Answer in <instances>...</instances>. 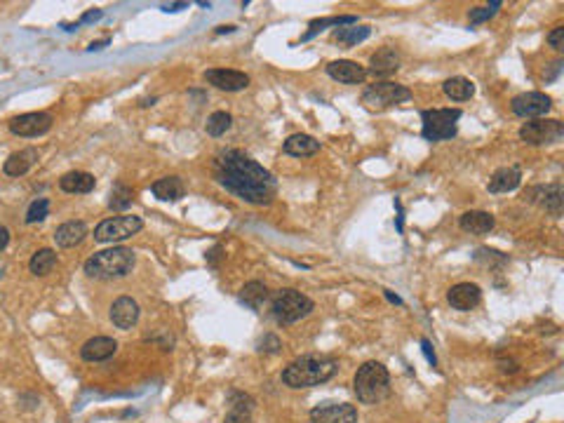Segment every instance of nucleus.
Masks as SVG:
<instances>
[{
  "mask_svg": "<svg viewBox=\"0 0 564 423\" xmlns=\"http://www.w3.org/2000/svg\"><path fill=\"white\" fill-rule=\"evenodd\" d=\"M212 172L219 186L250 205H270L277 193L275 176L238 149L216 153Z\"/></svg>",
  "mask_w": 564,
  "mask_h": 423,
  "instance_id": "1",
  "label": "nucleus"
},
{
  "mask_svg": "<svg viewBox=\"0 0 564 423\" xmlns=\"http://www.w3.org/2000/svg\"><path fill=\"white\" fill-rule=\"evenodd\" d=\"M336 372H339V365L334 358L304 355L282 369V383L294 390L313 388V386H320V383H327Z\"/></svg>",
  "mask_w": 564,
  "mask_h": 423,
  "instance_id": "2",
  "label": "nucleus"
},
{
  "mask_svg": "<svg viewBox=\"0 0 564 423\" xmlns=\"http://www.w3.org/2000/svg\"><path fill=\"white\" fill-rule=\"evenodd\" d=\"M137 264V254L129 247H111L104 252H97L85 261V275L95 280H115L125 278L127 273H132Z\"/></svg>",
  "mask_w": 564,
  "mask_h": 423,
  "instance_id": "3",
  "label": "nucleus"
},
{
  "mask_svg": "<svg viewBox=\"0 0 564 423\" xmlns=\"http://www.w3.org/2000/svg\"><path fill=\"white\" fill-rule=\"evenodd\" d=\"M353 390L358 402L362 405H378L383 402L390 393V374L381 363L376 360H369V363L362 365L358 372H355L353 379Z\"/></svg>",
  "mask_w": 564,
  "mask_h": 423,
  "instance_id": "4",
  "label": "nucleus"
},
{
  "mask_svg": "<svg viewBox=\"0 0 564 423\" xmlns=\"http://www.w3.org/2000/svg\"><path fill=\"white\" fill-rule=\"evenodd\" d=\"M313 309L315 304L299 289H280L270 299V313L277 325H294V322L308 318Z\"/></svg>",
  "mask_w": 564,
  "mask_h": 423,
  "instance_id": "5",
  "label": "nucleus"
},
{
  "mask_svg": "<svg viewBox=\"0 0 564 423\" xmlns=\"http://www.w3.org/2000/svg\"><path fill=\"white\" fill-rule=\"evenodd\" d=\"M463 111L461 109H426L421 111V136L426 141H447L457 136Z\"/></svg>",
  "mask_w": 564,
  "mask_h": 423,
  "instance_id": "6",
  "label": "nucleus"
},
{
  "mask_svg": "<svg viewBox=\"0 0 564 423\" xmlns=\"http://www.w3.org/2000/svg\"><path fill=\"white\" fill-rule=\"evenodd\" d=\"M409 99H412V90H409L407 85L390 82V80L374 82L362 92V104H365L369 111L390 109V106L405 104V102H409Z\"/></svg>",
  "mask_w": 564,
  "mask_h": 423,
  "instance_id": "7",
  "label": "nucleus"
},
{
  "mask_svg": "<svg viewBox=\"0 0 564 423\" xmlns=\"http://www.w3.org/2000/svg\"><path fill=\"white\" fill-rule=\"evenodd\" d=\"M144 228L142 217H134V214H122V217H111L104 219L102 224L95 228V240L97 242H122L127 237L137 235L139 230Z\"/></svg>",
  "mask_w": 564,
  "mask_h": 423,
  "instance_id": "8",
  "label": "nucleus"
},
{
  "mask_svg": "<svg viewBox=\"0 0 564 423\" xmlns=\"http://www.w3.org/2000/svg\"><path fill=\"white\" fill-rule=\"evenodd\" d=\"M564 136V122L558 118H536L520 127V139L529 146L555 144Z\"/></svg>",
  "mask_w": 564,
  "mask_h": 423,
  "instance_id": "9",
  "label": "nucleus"
},
{
  "mask_svg": "<svg viewBox=\"0 0 564 423\" xmlns=\"http://www.w3.org/2000/svg\"><path fill=\"white\" fill-rule=\"evenodd\" d=\"M10 132L14 136H26V139H33V136H43L50 132L52 127V115L45 111H33V113H21L17 118H12L7 122Z\"/></svg>",
  "mask_w": 564,
  "mask_h": 423,
  "instance_id": "10",
  "label": "nucleus"
},
{
  "mask_svg": "<svg viewBox=\"0 0 564 423\" xmlns=\"http://www.w3.org/2000/svg\"><path fill=\"white\" fill-rule=\"evenodd\" d=\"M511 109L515 115H520V118L536 120L553 109V99L543 95V92H522V95L513 97Z\"/></svg>",
  "mask_w": 564,
  "mask_h": 423,
  "instance_id": "11",
  "label": "nucleus"
},
{
  "mask_svg": "<svg viewBox=\"0 0 564 423\" xmlns=\"http://www.w3.org/2000/svg\"><path fill=\"white\" fill-rule=\"evenodd\" d=\"M358 409L348 402H327L311 412V423H358Z\"/></svg>",
  "mask_w": 564,
  "mask_h": 423,
  "instance_id": "12",
  "label": "nucleus"
},
{
  "mask_svg": "<svg viewBox=\"0 0 564 423\" xmlns=\"http://www.w3.org/2000/svg\"><path fill=\"white\" fill-rule=\"evenodd\" d=\"M205 80L216 90L240 92L250 85V75L243 71H233V68H210V71H205Z\"/></svg>",
  "mask_w": 564,
  "mask_h": 423,
  "instance_id": "13",
  "label": "nucleus"
},
{
  "mask_svg": "<svg viewBox=\"0 0 564 423\" xmlns=\"http://www.w3.org/2000/svg\"><path fill=\"white\" fill-rule=\"evenodd\" d=\"M327 75L331 80L344 85H360L367 78V68L351 59H336L327 64Z\"/></svg>",
  "mask_w": 564,
  "mask_h": 423,
  "instance_id": "14",
  "label": "nucleus"
},
{
  "mask_svg": "<svg viewBox=\"0 0 564 423\" xmlns=\"http://www.w3.org/2000/svg\"><path fill=\"white\" fill-rule=\"evenodd\" d=\"M447 301L457 311H473L477 304L482 301V289L473 282H459L447 291Z\"/></svg>",
  "mask_w": 564,
  "mask_h": 423,
  "instance_id": "15",
  "label": "nucleus"
},
{
  "mask_svg": "<svg viewBox=\"0 0 564 423\" xmlns=\"http://www.w3.org/2000/svg\"><path fill=\"white\" fill-rule=\"evenodd\" d=\"M400 64H403V57H400V52L395 48H381L374 52L372 59H369L367 73L376 75V78H388V75L398 71Z\"/></svg>",
  "mask_w": 564,
  "mask_h": 423,
  "instance_id": "16",
  "label": "nucleus"
},
{
  "mask_svg": "<svg viewBox=\"0 0 564 423\" xmlns=\"http://www.w3.org/2000/svg\"><path fill=\"white\" fill-rule=\"evenodd\" d=\"M115 350H118V341L111 336H95L90 341L83 343L80 348V358L85 363H104V360L113 358Z\"/></svg>",
  "mask_w": 564,
  "mask_h": 423,
  "instance_id": "17",
  "label": "nucleus"
},
{
  "mask_svg": "<svg viewBox=\"0 0 564 423\" xmlns=\"http://www.w3.org/2000/svg\"><path fill=\"white\" fill-rule=\"evenodd\" d=\"M139 304L132 296H118L111 306V322L118 329H132L139 322Z\"/></svg>",
  "mask_w": 564,
  "mask_h": 423,
  "instance_id": "18",
  "label": "nucleus"
},
{
  "mask_svg": "<svg viewBox=\"0 0 564 423\" xmlns=\"http://www.w3.org/2000/svg\"><path fill=\"white\" fill-rule=\"evenodd\" d=\"M522 183V172L517 165H508V167H501L496 169L491 176H489V183H486V188H489V193H511L517 186Z\"/></svg>",
  "mask_w": 564,
  "mask_h": 423,
  "instance_id": "19",
  "label": "nucleus"
},
{
  "mask_svg": "<svg viewBox=\"0 0 564 423\" xmlns=\"http://www.w3.org/2000/svg\"><path fill=\"white\" fill-rule=\"evenodd\" d=\"M531 196H536L534 203L538 207H543L548 214H553V217H560V214H562V205H564L562 183H550V186L534 188V191H531Z\"/></svg>",
  "mask_w": 564,
  "mask_h": 423,
  "instance_id": "20",
  "label": "nucleus"
},
{
  "mask_svg": "<svg viewBox=\"0 0 564 423\" xmlns=\"http://www.w3.org/2000/svg\"><path fill=\"white\" fill-rule=\"evenodd\" d=\"M38 158H41V153H38V149H33V146H28V149H21L17 153H12V156L5 160L3 172L7 176H24L28 169L38 163Z\"/></svg>",
  "mask_w": 564,
  "mask_h": 423,
  "instance_id": "21",
  "label": "nucleus"
},
{
  "mask_svg": "<svg viewBox=\"0 0 564 423\" xmlns=\"http://www.w3.org/2000/svg\"><path fill=\"white\" fill-rule=\"evenodd\" d=\"M87 224L85 221H66V224H61L57 230H54V242H57V247H75V245H80L85 237H87Z\"/></svg>",
  "mask_w": 564,
  "mask_h": 423,
  "instance_id": "22",
  "label": "nucleus"
},
{
  "mask_svg": "<svg viewBox=\"0 0 564 423\" xmlns=\"http://www.w3.org/2000/svg\"><path fill=\"white\" fill-rule=\"evenodd\" d=\"M459 226H461V230H466V233H470V235H486L494 226H496V219H494V214H489V212L473 210V212L461 214Z\"/></svg>",
  "mask_w": 564,
  "mask_h": 423,
  "instance_id": "23",
  "label": "nucleus"
},
{
  "mask_svg": "<svg viewBox=\"0 0 564 423\" xmlns=\"http://www.w3.org/2000/svg\"><path fill=\"white\" fill-rule=\"evenodd\" d=\"M151 191L158 200H162V203H176V200H181L186 196V183H183L179 176L172 174V176H162V179H158L151 186Z\"/></svg>",
  "mask_w": 564,
  "mask_h": 423,
  "instance_id": "24",
  "label": "nucleus"
},
{
  "mask_svg": "<svg viewBox=\"0 0 564 423\" xmlns=\"http://www.w3.org/2000/svg\"><path fill=\"white\" fill-rule=\"evenodd\" d=\"M282 151L294 158H311L320 151V141L313 139L311 134H292L284 139Z\"/></svg>",
  "mask_w": 564,
  "mask_h": 423,
  "instance_id": "25",
  "label": "nucleus"
},
{
  "mask_svg": "<svg viewBox=\"0 0 564 423\" xmlns=\"http://www.w3.org/2000/svg\"><path fill=\"white\" fill-rule=\"evenodd\" d=\"M97 186V179L95 174L90 172H68L59 179V188L64 191V193H90V191H95Z\"/></svg>",
  "mask_w": 564,
  "mask_h": 423,
  "instance_id": "26",
  "label": "nucleus"
},
{
  "mask_svg": "<svg viewBox=\"0 0 564 423\" xmlns=\"http://www.w3.org/2000/svg\"><path fill=\"white\" fill-rule=\"evenodd\" d=\"M442 92L452 102H468L475 95V85L473 80L463 78V75H454V78H447L442 82Z\"/></svg>",
  "mask_w": 564,
  "mask_h": 423,
  "instance_id": "27",
  "label": "nucleus"
},
{
  "mask_svg": "<svg viewBox=\"0 0 564 423\" xmlns=\"http://www.w3.org/2000/svg\"><path fill=\"white\" fill-rule=\"evenodd\" d=\"M351 24H358V17H353V14H344V17H324V19H313L311 24H308V31L304 36H301V41H311L313 36H318L320 31H324L327 26H351Z\"/></svg>",
  "mask_w": 564,
  "mask_h": 423,
  "instance_id": "28",
  "label": "nucleus"
},
{
  "mask_svg": "<svg viewBox=\"0 0 564 423\" xmlns=\"http://www.w3.org/2000/svg\"><path fill=\"white\" fill-rule=\"evenodd\" d=\"M57 266V252L50 250V247H45V250H38L33 257H31L28 261V268H31V273L38 275V278H43V275H48L52 273V268Z\"/></svg>",
  "mask_w": 564,
  "mask_h": 423,
  "instance_id": "29",
  "label": "nucleus"
},
{
  "mask_svg": "<svg viewBox=\"0 0 564 423\" xmlns=\"http://www.w3.org/2000/svg\"><path fill=\"white\" fill-rule=\"evenodd\" d=\"M266 299H268V287L264 282H259V280L247 282L245 287L240 289V301L250 306V309H261Z\"/></svg>",
  "mask_w": 564,
  "mask_h": 423,
  "instance_id": "30",
  "label": "nucleus"
},
{
  "mask_svg": "<svg viewBox=\"0 0 564 423\" xmlns=\"http://www.w3.org/2000/svg\"><path fill=\"white\" fill-rule=\"evenodd\" d=\"M233 397H238V402L233 400V409L228 412V417L223 423H252V397H247L243 393H233Z\"/></svg>",
  "mask_w": 564,
  "mask_h": 423,
  "instance_id": "31",
  "label": "nucleus"
},
{
  "mask_svg": "<svg viewBox=\"0 0 564 423\" xmlns=\"http://www.w3.org/2000/svg\"><path fill=\"white\" fill-rule=\"evenodd\" d=\"M134 200V191L127 186V183L122 181H115V186L111 188V200H108V207L115 212H122L127 210L129 205H132Z\"/></svg>",
  "mask_w": 564,
  "mask_h": 423,
  "instance_id": "32",
  "label": "nucleus"
},
{
  "mask_svg": "<svg viewBox=\"0 0 564 423\" xmlns=\"http://www.w3.org/2000/svg\"><path fill=\"white\" fill-rule=\"evenodd\" d=\"M369 38V26H339L334 31V41L341 43V45H358L362 41H367Z\"/></svg>",
  "mask_w": 564,
  "mask_h": 423,
  "instance_id": "33",
  "label": "nucleus"
},
{
  "mask_svg": "<svg viewBox=\"0 0 564 423\" xmlns=\"http://www.w3.org/2000/svg\"><path fill=\"white\" fill-rule=\"evenodd\" d=\"M233 125V118H230V113L226 111H214L210 118L205 122V129L210 136H223Z\"/></svg>",
  "mask_w": 564,
  "mask_h": 423,
  "instance_id": "34",
  "label": "nucleus"
},
{
  "mask_svg": "<svg viewBox=\"0 0 564 423\" xmlns=\"http://www.w3.org/2000/svg\"><path fill=\"white\" fill-rule=\"evenodd\" d=\"M499 7H501V0H491V3L484 5V7H473V10L468 12L470 26H477V24H482V21H489L494 14L499 12Z\"/></svg>",
  "mask_w": 564,
  "mask_h": 423,
  "instance_id": "35",
  "label": "nucleus"
},
{
  "mask_svg": "<svg viewBox=\"0 0 564 423\" xmlns=\"http://www.w3.org/2000/svg\"><path fill=\"white\" fill-rule=\"evenodd\" d=\"M50 214V200L48 198H38L28 205L26 210V224H38Z\"/></svg>",
  "mask_w": 564,
  "mask_h": 423,
  "instance_id": "36",
  "label": "nucleus"
},
{
  "mask_svg": "<svg viewBox=\"0 0 564 423\" xmlns=\"http://www.w3.org/2000/svg\"><path fill=\"white\" fill-rule=\"evenodd\" d=\"M548 45H550L553 50H558V52H562L564 50V26H555L550 33H548Z\"/></svg>",
  "mask_w": 564,
  "mask_h": 423,
  "instance_id": "37",
  "label": "nucleus"
},
{
  "mask_svg": "<svg viewBox=\"0 0 564 423\" xmlns=\"http://www.w3.org/2000/svg\"><path fill=\"white\" fill-rule=\"evenodd\" d=\"M259 350L261 353H277V350H280V338L273 336V334H266L259 341Z\"/></svg>",
  "mask_w": 564,
  "mask_h": 423,
  "instance_id": "38",
  "label": "nucleus"
},
{
  "mask_svg": "<svg viewBox=\"0 0 564 423\" xmlns=\"http://www.w3.org/2000/svg\"><path fill=\"white\" fill-rule=\"evenodd\" d=\"M562 71V59H555L550 66H548V71H543V78L546 80H555Z\"/></svg>",
  "mask_w": 564,
  "mask_h": 423,
  "instance_id": "39",
  "label": "nucleus"
},
{
  "mask_svg": "<svg viewBox=\"0 0 564 423\" xmlns=\"http://www.w3.org/2000/svg\"><path fill=\"white\" fill-rule=\"evenodd\" d=\"M421 346H423V353H426L428 363H430L432 367H435V363H437V360H435V353H432V346H430V341H428V338H423V341H421Z\"/></svg>",
  "mask_w": 564,
  "mask_h": 423,
  "instance_id": "40",
  "label": "nucleus"
},
{
  "mask_svg": "<svg viewBox=\"0 0 564 423\" xmlns=\"http://www.w3.org/2000/svg\"><path fill=\"white\" fill-rule=\"evenodd\" d=\"M7 245H10V230L5 226H0V250H5Z\"/></svg>",
  "mask_w": 564,
  "mask_h": 423,
  "instance_id": "41",
  "label": "nucleus"
},
{
  "mask_svg": "<svg viewBox=\"0 0 564 423\" xmlns=\"http://www.w3.org/2000/svg\"><path fill=\"white\" fill-rule=\"evenodd\" d=\"M102 10H92V12H87L85 14V17L80 19V24H85V21H95V19H102Z\"/></svg>",
  "mask_w": 564,
  "mask_h": 423,
  "instance_id": "42",
  "label": "nucleus"
},
{
  "mask_svg": "<svg viewBox=\"0 0 564 423\" xmlns=\"http://www.w3.org/2000/svg\"><path fill=\"white\" fill-rule=\"evenodd\" d=\"M183 7H188V3H172V5H162V10L165 12H179Z\"/></svg>",
  "mask_w": 564,
  "mask_h": 423,
  "instance_id": "43",
  "label": "nucleus"
},
{
  "mask_svg": "<svg viewBox=\"0 0 564 423\" xmlns=\"http://www.w3.org/2000/svg\"><path fill=\"white\" fill-rule=\"evenodd\" d=\"M383 294H385V299H388V301H393V304H403V299L395 296V294H393V291H388V289H383Z\"/></svg>",
  "mask_w": 564,
  "mask_h": 423,
  "instance_id": "44",
  "label": "nucleus"
},
{
  "mask_svg": "<svg viewBox=\"0 0 564 423\" xmlns=\"http://www.w3.org/2000/svg\"><path fill=\"white\" fill-rule=\"evenodd\" d=\"M108 43H111V41H108V38H104V41H97V43H92V45H90V50H92V52H95V50H102V48H104V45H108Z\"/></svg>",
  "mask_w": 564,
  "mask_h": 423,
  "instance_id": "45",
  "label": "nucleus"
},
{
  "mask_svg": "<svg viewBox=\"0 0 564 423\" xmlns=\"http://www.w3.org/2000/svg\"><path fill=\"white\" fill-rule=\"evenodd\" d=\"M235 26H219L216 28V36H221V33H233Z\"/></svg>",
  "mask_w": 564,
  "mask_h": 423,
  "instance_id": "46",
  "label": "nucleus"
}]
</instances>
